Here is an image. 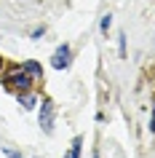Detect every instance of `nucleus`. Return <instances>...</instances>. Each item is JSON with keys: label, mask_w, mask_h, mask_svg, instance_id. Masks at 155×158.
<instances>
[{"label": "nucleus", "mask_w": 155, "mask_h": 158, "mask_svg": "<svg viewBox=\"0 0 155 158\" xmlns=\"http://www.w3.org/2000/svg\"><path fill=\"white\" fill-rule=\"evenodd\" d=\"M38 102H40V99H38L35 94H30V91H27V94H19V105H22L24 110H35V107H38Z\"/></svg>", "instance_id": "nucleus-5"}, {"label": "nucleus", "mask_w": 155, "mask_h": 158, "mask_svg": "<svg viewBox=\"0 0 155 158\" xmlns=\"http://www.w3.org/2000/svg\"><path fill=\"white\" fill-rule=\"evenodd\" d=\"M72 62V48H70V43H59L56 51L51 54V67L54 70H67Z\"/></svg>", "instance_id": "nucleus-3"}, {"label": "nucleus", "mask_w": 155, "mask_h": 158, "mask_svg": "<svg viewBox=\"0 0 155 158\" xmlns=\"http://www.w3.org/2000/svg\"><path fill=\"white\" fill-rule=\"evenodd\" d=\"M32 83H35V78L27 73L24 67H14V70H8V73L3 75V86H6L8 91H14L16 97L32 91Z\"/></svg>", "instance_id": "nucleus-1"}, {"label": "nucleus", "mask_w": 155, "mask_h": 158, "mask_svg": "<svg viewBox=\"0 0 155 158\" xmlns=\"http://www.w3.org/2000/svg\"><path fill=\"white\" fill-rule=\"evenodd\" d=\"M43 35H46V27H35L32 30V40H40Z\"/></svg>", "instance_id": "nucleus-8"}, {"label": "nucleus", "mask_w": 155, "mask_h": 158, "mask_svg": "<svg viewBox=\"0 0 155 158\" xmlns=\"http://www.w3.org/2000/svg\"><path fill=\"white\" fill-rule=\"evenodd\" d=\"M43 105L40 110H38V121H40V129L46 134H54V121H56V110H54V102L48 99V97H43Z\"/></svg>", "instance_id": "nucleus-2"}, {"label": "nucleus", "mask_w": 155, "mask_h": 158, "mask_svg": "<svg viewBox=\"0 0 155 158\" xmlns=\"http://www.w3.org/2000/svg\"><path fill=\"white\" fill-rule=\"evenodd\" d=\"M22 67H24L27 73L32 75L35 81H43V67L38 64V62H35V59H27V62H24V64H22Z\"/></svg>", "instance_id": "nucleus-4"}, {"label": "nucleus", "mask_w": 155, "mask_h": 158, "mask_svg": "<svg viewBox=\"0 0 155 158\" xmlns=\"http://www.w3.org/2000/svg\"><path fill=\"white\" fill-rule=\"evenodd\" d=\"M110 27H112V14H104V16H102V22H99V30L107 35V30H110Z\"/></svg>", "instance_id": "nucleus-6"}, {"label": "nucleus", "mask_w": 155, "mask_h": 158, "mask_svg": "<svg viewBox=\"0 0 155 158\" xmlns=\"http://www.w3.org/2000/svg\"><path fill=\"white\" fill-rule=\"evenodd\" d=\"M3 64H6V59H3V56H0V70H3Z\"/></svg>", "instance_id": "nucleus-11"}, {"label": "nucleus", "mask_w": 155, "mask_h": 158, "mask_svg": "<svg viewBox=\"0 0 155 158\" xmlns=\"http://www.w3.org/2000/svg\"><path fill=\"white\" fill-rule=\"evenodd\" d=\"M118 48H120V59H126V35L118 38Z\"/></svg>", "instance_id": "nucleus-7"}, {"label": "nucleus", "mask_w": 155, "mask_h": 158, "mask_svg": "<svg viewBox=\"0 0 155 158\" xmlns=\"http://www.w3.org/2000/svg\"><path fill=\"white\" fill-rule=\"evenodd\" d=\"M64 158H70V153H67V156H64Z\"/></svg>", "instance_id": "nucleus-12"}, {"label": "nucleus", "mask_w": 155, "mask_h": 158, "mask_svg": "<svg viewBox=\"0 0 155 158\" xmlns=\"http://www.w3.org/2000/svg\"><path fill=\"white\" fill-rule=\"evenodd\" d=\"M150 134H155V102H153V118H150Z\"/></svg>", "instance_id": "nucleus-9"}, {"label": "nucleus", "mask_w": 155, "mask_h": 158, "mask_svg": "<svg viewBox=\"0 0 155 158\" xmlns=\"http://www.w3.org/2000/svg\"><path fill=\"white\" fill-rule=\"evenodd\" d=\"M6 156H11V158H22V153H16V150H6Z\"/></svg>", "instance_id": "nucleus-10"}]
</instances>
